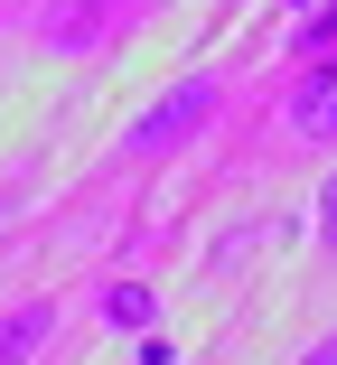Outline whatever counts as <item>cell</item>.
I'll return each mask as SVG.
<instances>
[{"label":"cell","mask_w":337,"mask_h":365,"mask_svg":"<svg viewBox=\"0 0 337 365\" xmlns=\"http://www.w3.org/2000/svg\"><path fill=\"white\" fill-rule=\"evenodd\" d=\"M207 113H216V85H207V76H187V85H169V94H160V103H150L141 122L122 131V150H131V160H160L169 140L207 131Z\"/></svg>","instance_id":"cell-1"},{"label":"cell","mask_w":337,"mask_h":365,"mask_svg":"<svg viewBox=\"0 0 337 365\" xmlns=\"http://www.w3.org/2000/svg\"><path fill=\"white\" fill-rule=\"evenodd\" d=\"M291 131H300V140H337V47L300 76V94H291Z\"/></svg>","instance_id":"cell-2"},{"label":"cell","mask_w":337,"mask_h":365,"mask_svg":"<svg viewBox=\"0 0 337 365\" xmlns=\"http://www.w3.org/2000/svg\"><path fill=\"white\" fill-rule=\"evenodd\" d=\"M47 337H56V300H19V309H0V365L47 356Z\"/></svg>","instance_id":"cell-3"},{"label":"cell","mask_w":337,"mask_h":365,"mask_svg":"<svg viewBox=\"0 0 337 365\" xmlns=\"http://www.w3.org/2000/svg\"><path fill=\"white\" fill-rule=\"evenodd\" d=\"M150 319H160V290L150 281H113L103 290V328H131V337H141Z\"/></svg>","instance_id":"cell-4"},{"label":"cell","mask_w":337,"mask_h":365,"mask_svg":"<svg viewBox=\"0 0 337 365\" xmlns=\"http://www.w3.org/2000/svg\"><path fill=\"white\" fill-rule=\"evenodd\" d=\"M291 47H300V56H309V66H318V56H328V47H337V0H318V10H309V19H300V29H291Z\"/></svg>","instance_id":"cell-5"},{"label":"cell","mask_w":337,"mask_h":365,"mask_svg":"<svg viewBox=\"0 0 337 365\" xmlns=\"http://www.w3.org/2000/svg\"><path fill=\"white\" fill-rule=\"evenodd\" d=\"M318 235L337 244V169H328V187H318Z\"/></svg>","instance_id":"cell-6"},{"label":"cell","mask_w":337,"mask_h":365,"mask_svg":"<svg viewBox=\"0 0 337 365\" xmlns=\"http://www.w3.org/2000/svg\"><path fill=\"white\" fill-rule=\"evenodd\" d=\"M300 365H337V337H318V346H309V356H300Z\"/></svg>","instance_id":"cell-7"}]
</instances>
